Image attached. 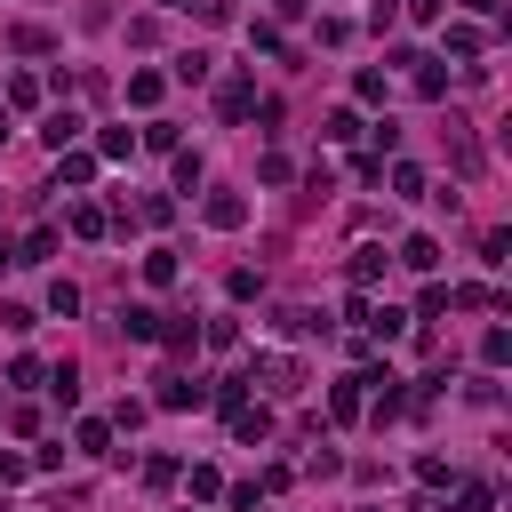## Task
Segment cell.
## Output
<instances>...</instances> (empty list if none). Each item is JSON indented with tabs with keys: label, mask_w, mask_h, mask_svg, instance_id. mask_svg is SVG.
<instances>
[{
	"label": "cell",
	"mask_w": 512,
	"mask_h": 512,
	"mask_svg": "<svg viewBox=\"0 0 512 512\" xmlns=\"http://www.w3.org/2000/svg\"><path fill=\"white\" fill-rule=\"evenodd\" d=\"M456 504H464V512H488V504H496V488H488V480H464V488H456Z\"/></svg>",
	"instance_id": "cell-25"
},
{
	"label": "cell",
	"mask_w": 512,
	"mask_h": 512,
	"mask_svg": "<svg viewBox=\"0 0 512 512\" xmlns=\"http://www.w3.org/2000/svg\"><path fill=\"white\" fill-rule=\"evenodd\" d=\"M184 8H192L200 24H224V16H232V0H184Z\"/></svg>",
	"instance_id": "cell-30"
},
{
	"label": "cell",
	"mask_w": 512,
	"mask_h": 512,
	"mask_svg": "<svg viewBox=\"0 0 512 512\" xmlns=\"http://www.w3.org/2000/svg\"><path fill=\"white\" fill-rule=\"evenodd\" d=\"M200 400H208V392H200L192 376H176V368L160 376V408H200Z\"/></svg>",
	"instance_id": "cell-6"
},
{
	"label": "cell",
	"mask_w": 512,
	"mask_h": 512,
	"mask_svg": "<svg viewBox=\"0 0 512 512\" xmlns=\"http://www.w3.org/2000/svg\"><path fill=\"white\" fill-rule=\"evenodd\" d=\"M392 192H400V200H424V168L400 160V168H392Z\"/></svg>",
	"instance_id": "cell-16"
},
{
	"label": "cell",
	"mask_w": 512,
	"mask_h": 512,
	"mask_svg": "<svg viewBox=\"0 0 512 512\" xmlns=\"http://www.w3.org/2000/svg\"><path fill=\"white\" fill-rule=\"evenodd\" d=\"M8 264H16V248H8V240H0V272H8Z\"/></svg>",
	"instance_id": "cell-34"
},
{
	"label": "cell",
	"mask_w": 512,
	"mask_h": 512,
	"mask_svg": "<svg viewBox=\"0 0 512 512\" xmlns=\"http://www.w3.org/2000/svg\"><path fill=\"white\" fill-rule=\"evenodd\" d=\"M48 256H56V224H40V232L24 240V256H16V264H48Z\"/></svg>",
	"instance_id": "cell-17"
},
{
	"label": "cell",
	"mask_w": 512,
	"mask_h": 512,
	"mask_svg": "<svg viewBox=\"0 0 512 512\" xmlns=\"http://www.w3.org/2000/svg\"><path fill=\"white\" fill-rule=\"evenodd\" d=\"M192 496L208 504V496H224V480H216V464H192Z\"/></svg>",
	"instance_id": "cell-29"
},
{
	"label": "cell",
	"mask_w": 512,
	"mask_h": 512,
	"mask_svg": "<svg viewBox=\"0 0 512 512\" xmlns=\"http://www.w3.org/2000/svg\"><path fill=\"white\" fill-rule=\"evenodd\" d=\"M480 360H488V368H504V360H512V336H504V328H488V336H480Z\"/></svg>",
	"instance_id": "cell-24"
},
{
	"label": "cell",
	"mask_w": 512,
	"mask_h": 512,
	"mask_svg": "<svg viewBox=\"0 0 512 512\" xmlns=\"http://www.w3.org/2000/svg\"><path fill=\"white\" fill-rule=\"evenodd\" d=\"M360 400H368V384H360V376H344V384L328 392V416H336V424H352V416H360Z\"/></svg>",
	"instance_id": "cell-7"
},
{
	"label": "cell",
	"mask_w": 512,
	"mask_h": 512,
	"mask_svg": "<svg viewBox=\"0 0 512 512\" xmlns=\"http://www.w3.org/2000/svg\"><path fill=\"white\" fill-rule=\"evenodd\" d=\"M400 264H408V272H432V264H440V240H432V232H408V240H400Z\"/></svg>",
	"instance_id": "cell-3"
},
{
	"label": "cell",
	"mask_w": 512,
	"mask_h": 512,
	"mask_svg": "<svg viewBox=\"0 0 512 512\" xmlns=\"http://www.w3.org/2000/svg\"><path fill=\"white\" fill-rule=\"evenodd\" d=\"M464 8H472V16H496V8H504V0H464Z\"/></svg>",
	"instance_id": "cell-33"
},
{
	"label": "cell",
	"mask_w": 512,
	"mask_h": 512,
	"mask_svg": "<svg viewBox=\"0 0 512 512\" xmlns=\"http://www.w3.org/2000/svg\"><path fill=\"white\" fill-rule=\"evenodd\" d=\"M64 224H72V232H80V240H104V208H96V200H80V208H72V216H64Z\"/></svg>",
	"instance_id": "cell-15"
},
{
	"label": "cell",
	"mask_w": 512,
	"mask_h": 512,
	"mask_svg": "<svg viewBox=\"0 0 512 512\" xmlns=\"http://www.w3.org/2000/svg\"><path fill=\"white\" fill-rule=\"evenodd\" d=\"M120 336H136V344H160V312H152V304H128V312H120Z\"/></svg>",
	"instance_id": "cell-4"
},
{
	"label": "cell",
	"mask_w": 512,
	"mask_h": 512,
	"mask_svg": "<svg viewBox=\"0 0 512 512\" xmlns=\"http://www.w3.org/2000/svg\"><path fill=\"white\" fill-rule=\"evenodd\" d=\"M248 104H256L248 80H224V88H216V112H224V120H248Z\"/></svg>",
	"instance_id": "cell-9"
},
{
	"label": "cell",
	"mask_w": 512,
	"mask_h": 512,
	"mask_svg": "<svg viewBox=\"0 0 512 512\" xmlns=\"http://www.w3.org/2000/svg\"><path fill=\"white\" fill-rule=\"evenodd\" d=\"M72 440H80V456H112V424H96V416H80Z\"/></svg>",
	"instance_id": "cell-10"
},
{
	"label": "cell",
	"mask_w": 512,
	"mask_h": 512,
	"mask_svg": "<svg viewBox=\"0 0 512 512\" xmlns=\"http://www.w3.org/2000/svg\"><path fill=\"white\" fill-rule=\"evenodd\" d=\"M96 152H104V160H128V152H136V136H128V128H104V136H96Z\"/></svg>",
	"instance_id": "cell-21"
},
{
	"label": "cell",
	"mask_w": 512,
	"mask_h": 512,
	"mask_svg": "<svg viewBox=\"0 0 512 512\" xmlns=\"http://www.w3.org/2000/svg\"><path fill=\"white\" fill-rule=\"evenodd\" d=\"M8 104H16V112H32V104H40V80H24V72H16V80H8Z\"/></svg>",
	"instance_id": "cell-27"
},
{
	"label": "cell",
	"mask_w": 512,
	"mask_h": 512,
	"mask_svg": "<svg viewBox=\"0 0 512 512\" xmlns=\"http://www.w3.org/2000/svg\"><path fill=\"white\" fill-rule=\"evenodd\" d=\"M40 136H48V144H56V152H64V144H72V136H80V112H48V120H40Z\"/></svg>",
	"instance_id": "cell-13"
},
{
	"label": "cell",
	"mask_w": 512,
	"mask_h": 512,
	"mask_svg": "<svg viewBox=\"0 0 512 512\" xmlns=\"http://www.w3.org/2000/svg\"><path fill=\"white\" fill-rule=\"evenodd\" d=\"M0 144H8V120H0Z\"/></svg>",
	"instance_id": "cell-35"
},
{
	"label": "cell",
	"mask_w": 512,
	"mask_h": 512,
	"mask_svg": "<svg viewBox=\"0 0 512 512\" xmlns=\"http://www.w3.org/2000/svg\"><path fill=\"white\" fill-rule=\"evenodd\" d=\"M168 8H184V0H168Z\"/></svg>",
	"instance_id": "cell-36"
},
{
	"label": "cell",
	"mask_w": 512,
	"mask_h": 512,
	"mask_svg": "<svg viewBox=\"0 0 512 512\" xmlns=\"http://www.w3.org/2000/svg\"><path fill=\"white\" fill-rule=\"evenodd\" d=\"M256 376H264L280 400H288V392H304V368H296V360H256Z\"/></svg>",
	"instance_id": "cell-5"
},
{
	"label": "cell",
	"mask_w": 512,
	"mask_h": 512,
	"mask_svg": "<svg viewBox=\"0 0 512 512\" xmlns=\"http://www.w3.org/2000/svg\"><path fill=\"white\" fill-rule=\"evenodd\" d=\"M400 328H408V312H392V304H384V312H376V304H368V336H384V344H392V336H400Z\"/></svg>",
	"instance_id": "cell-20"
},
{
	"label": "cell",
	"mask_w": 512,
	"mask_h": 512,
	"mask_svg": "<svg viewBox=\"0 0 512 512\" xmlns=\"http://www.w3.org/2000/svg\"><path fill=\"white\" fill-rule=\"evenodd\" d=\"M8 48H16V56H48V48H56V40H48V32H40V24H16V32H8Z\"/></svg>",
	"instance_id": "cell-11"
},
{
	"label": "cell",
	"mask_w": 512,
	"mask_h": 512,
	"mask_svg": "<svg viewBox=\"0 0 512 512\" xmlns=\"http://www.w3.org/2000/svg\"><path fill=\"white\" fill-rule=\"evenodd\" d=\"M448 160H456V168H464V176H472V168H480V136H472V128H464V120H448Z\"/></svg>",
	"instance_id": "cell-2"
},
{
	"label": "cell",
	"mask_w": 512,
	"mask_h": 512,
	"mask_svg": "<svg viewBox=\"0 0 512 512\" xmlns=\"http://www.w3.org/2000/svg\"><path fill=\"white\" fill-rule=\"evenodd\" d=\"M160 344H168V352H176V360H184V352H192V344H200V328H192V320H176V328H160Z\"/></svg>",
	"instance_id": "cell-23"
},
{
	"label": "cell",
	"mask_w": 512,
	"mask_h": 512,
	"mask_svg": "<svg viewBox=\"0 0 512 512\" xmlns=\"http://www.w3.org/2000/svg\"><path fill=\"white\" fill-rule=\"evenodd\" d=\"M144 280L168 288V280H176V248H152V256H144Z\"/></svg>",
	"instance_id": "cell-18"
},
{
	"label": "cell",
	"mask_w": 512,
	"mask_h": 512,
	"mask_svg": "<svg viewBox=\"0 0 512 512\" xmlns=\"http://www.w3.org/2000/svg\"><path fill=\"white\" fill-rule=\"evenodd\" d=\"M360 136V112H328V144H352Z\"/></svg>",
	"instance_id": "cell-28"
},
{
	"label": "cell",
	"mask_w": 512,
	"mask_h": 512,
	"mask_svg": "<svg viewBox=\"0 0 512 512\" xmlns=\"http://www.w3.org/2000/svg\"><path fill=\"white\" fill-rule=\"evenodd\" d=\"M56 176H64V184H96V160H88V152H56Z\"/></svg>",
	"instance_id": "cell-14"
},
{
	"label": "cell",
	"mask_w": 512,
	"mask_h": 512,
	"mask_svg": "<svg viewBox=\"0 0 512 512\" xmlns=\"http://www.w3.org/2000/svg\"><path fill=\"white\" fill-rule=\"evenodd\" d=\"M208 224H216V232H240V224H248V200H240V192H208Z\"/></svg>",
	"instance_id": "cell-1"
},
{
	"label": "cell",
	"mask_w": 512,
	"mask_h": 512,
	"mask_svg": "<svg viewBox=\"0 0 512 512\" xmlns=\"http://www.w3.org/2000/svg\"><path fill=\"white\" fill-rule=\"evenodd\" d=\"M368 280H384V248H360L352 256V288H368Z\"/></svg>",
	"instance_id": "cell-19"
},
{
	"label": "cell",
	"mask_w": 512,
	"mask_h": 512,
	"mask_svg": "<svg viewBox=\"0 0 512 512\" xmlns=\"http://www.w3.org/2000/svg\"><path fill=\"white\" fill-rule=\"evenodd\" d=\"M16 472H24V456H8V448H0V488H8Z\"/></svg>",
	"instance_id": "cell-32"
},
{
	"label": "cell",
	"mask_w": 512,
	"mask_h": 512,
	"mask_svg": "<svg viewBox=\"0 0 512 512\" xmlns=\"http://www.w3.org/2000/svg\"><path fill=\"white\" fill-rule=\"evenodd\" d=\"M232 432H240L248 448H256V440H272V408H248V400H240V408H232Z\"/></svg>",
	"instance_id": "cell-8"
},
{
	"label": "cell",
	"mask_w": 512,
	"mask_h": 512,
	"mask_svg": "<svg viewBox=\"0 0 512 512\" xmlns=\"http://www.w3.org/2000/svg\"><path fill=\"white\" fill-rule=\"evenodd\" d=\"M128 104L152 112V104H160V72H128Z\"/></svg>",
	"instance_id": "cell-12"
},
{
	"label": "cell",
	"mask_w": 512,
	"mask_h": 512,
	"mask_svg": "<svg viewBox=\"0 0 512 512\" xmlns=\"http://www.w3.org/2000/svg\"><path fill=\"white\" fill-rule=\"evenodd\" d=\"M48 312H56V320H72V312H80V288H72V280H56V288H48Z\"/></svg>",
	"instance_id": "cell-22"
},
{
	"label": "cell",
	"mask_w": 512,
	"mask_h": 512,
	"mask_svg": "<svg viewBox=\"0 0 512 512\" xmlns=\"http://www.w3.org/2000/svg\"><path fill=\"white\" fill-rule=\"evenodd\" d=\"M176 80H192V88H200V80H208V56H200V48H184V56H176Z\"/></svg>",
	"instance_id": "cell-26"
},
{
	"label": "cell",
	"mask_w": 512,
	"mask_h": 512,
	"mask_svg": "<svg viewBox=\"0 0 512 512\" xmlns=\"http://www.w3.org/2000/svg\"><path fill=\"white\" fill-rule=\"evenodd\" d=\"M440 8L448 0H400V16H416V24H440Z\"/></svg>",
	"instance_id": "cell-31"
}]
</instances>
